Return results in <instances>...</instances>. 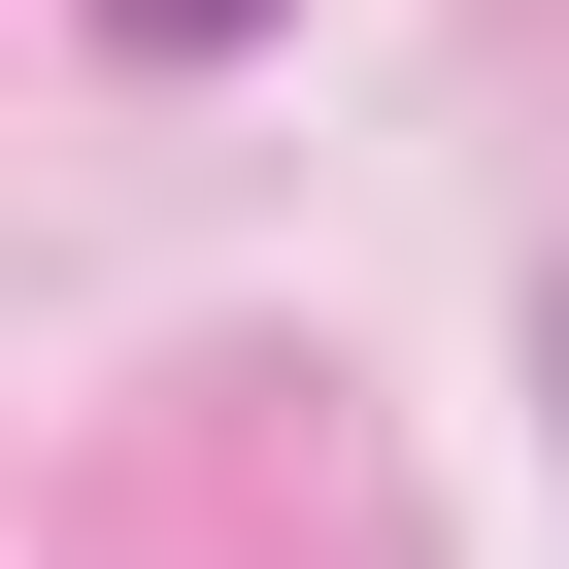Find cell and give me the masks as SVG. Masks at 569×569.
<instances>
[{
    "label": "cell",
    "instance_id": "1",
    "mask_svg": "<svg viewBox=\"0 0 569 569\" xmlns=\"http://www.w3.org/2000/svg\"><path fill=\"white\" fill-rule=\"evenodd\" d=\"M101 34H268V0H101Z\"/></svg>",
    "mask_w": 569,
    "mask_h": 569
}]
</instances>
